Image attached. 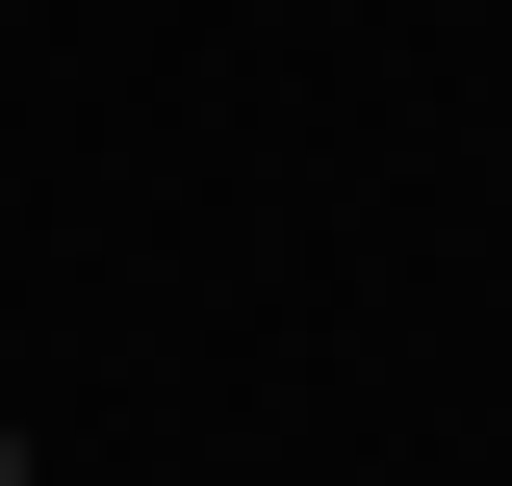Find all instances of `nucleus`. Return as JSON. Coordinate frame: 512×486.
<instances>
[{
	"label": "nucleus",
	"instance_id": "f257e3e1",
	"mask_svg": "<svg viewBox=\"0 0 512 486\" xmlns=\"http://www.w3.org/2000/svg\"><path fill=\"white\" fill-rule=\"evenodd\" d=\"M0 486H26V435H0Z\"/></svg>",
	"mask_w": 512,
	"mask_h": 486
}]
</instances>
